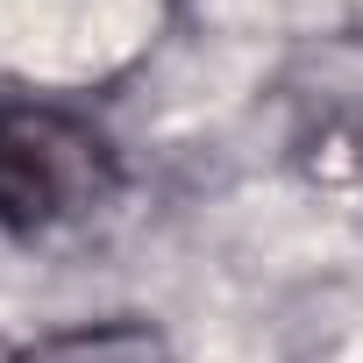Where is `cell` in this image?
<instances>
[{"label":"cell","instance_id":"obj_1","mask_svg":"<svg viewBox=\"0 0 363 363\" xmlns=\"http://www.w3.org/2000/svg\"><path fill=\"white\" fill-rule=\"evenodd\" d=\"M114 193V150L65 107H0V228L50 235Z\"/></svg>","mask_w":363,"mask_h":363},{"label":"cell","instance_id":"obj_2","mask_svg":"<svg viewBox=\"0 0 363 363\" xmlns=\"http://www.w3.org/2000/svg\"><path fill=\"white\" fill-rule=\"evenodd\" d=\"M15 363H171V356L143 320H86V328L29 342Z\"/></svg>","mask_w":363,"mask_h":363}]
</instances>
